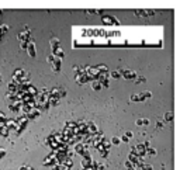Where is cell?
Segmentation results:
<instances>
[{
  "label": "cell",
  "instance_id": "cell-29",
  "mask_svg": "<svg viewBox=\"0 0 180 170\" xmlns=\"http://www.w3.org/2000/svg\"><path fill=\"white\" fill-rule=\"evenodd\" d=\"M54 169L55 170H71L69 167H66L65 165H62V163H56V165L54 166Z\"/></svg>",
  "mask_w": 180,
  "mask_h": 170
},
{
  "label": "cell",
  "instance_id": "cell-43",
  "mask_svg": "<svg viewBox=\"0 0 180 170\" xmlns=\"http://www.w3.org/2000/svg\"><path fill=\"white\" fill-rule=\"evenodd\" d=\"M131 101H139V96L138 94H132L131 96Z\"/></svg>",
  "mask_w": 180,
  "mask_h": 170
},
{
  "label": "cell",
  "instance_id": "cell-18",
  "mask_svg": "<svg viewBox=\"0 0 180 170\" xmlns=\"http://www.w3.org/2000/svg\"><path fill=\"white\" fill-rule=\"evenodd\" d=\"M49 44H51V49H56L59 46V44H61V41H59V38H56V37H52L51 41H49Z\"/></svg>",
  "mask_w": 180,
  "mask_h": 170
},
{
  "label": "cell",
  "instance_id": "cell-13",
  "mask_svg": "<svg viewBox=\"0 0 180 170\" xmlns=\"http://www.w3.org/2000/svg\"><path fill=\"white\" fill-rule=\"evenodd\" d=\"M13 76L21 80V79H24V77H28V73H27L24 69H16V72H14V75H13Z\"/></svg>",
  "mask_w": 180,
  "mask_h": 170
},
{
  "label": "cell",
  "instance_id": "cell-23",
  "mask_svg": "<svg viewBox=\"0 0 180 170\" xmlns=\"http://www.w3.org/2000/svg\"><path fill=\"white\" fill-rule=\"evenodd\" d=\"M8 31V25L7 24H0V39L3 38V35Z\"/></svg>",
  "mask_w": 180,
  "mask_h": 170
},
{
  "label": "cell",
  "instance_id": "cell-49",
  "mask_svg": "<svg viewBox=\"0 0 180 170\" xmlns=\"http://www.w3.org/2000/svg\"><path fill=\"white\" fill-rule=\"evenodd\" d=\"M142 82H145V77H138V79H137V80H135V83H142Z\"/></svg>",
  "mask_w": 180,
  "mask_h": 170
},
{
  "label": "cell",
  "instance_id": "cell-35",
  "mask_svg": "<svg viewBox=\"0 0 180 170\" xmlns=\"http://www.w3.org/2000/svg\"><path fill=\"white\" fill-rule=\"evenodd\" d=\"M65 127L71 128V129H75V128H76V122H75V121H68V122L65 124Z\"/></svg>",
  "mask_w": 180,
  "mask_h": 170
},
{
  "label": "cell",
  "instance_id": "cell-45",
  "mask_svg": "<svg viewBox=\"0 0 180 170\" xmlns=\"http://www.w3.org/2000/svg\"><path fill=\"white\" fill-rule=\"evenodd\" d=\"M6 120H7V118H6V115H4L1 111H0V122H4Z\"/></svg>",
  "mask_w": 180,
  "mask_h": 170
},
{
  "label": "cell",
  "instance_id": "cell-3",
  "mask_svg": "<svg viewBox=\"0 0 180 170\" xmlns=\"http://www.w3.org/2000/svg\"><path fill=\"white\" fill-rule=\"evenodd\" d=\"M17 37H18L20 42H23V41H25V42H30V41L32 39V38H31V32H30V28H28V27H25V30L21 31V32L17 35Z\"/></svg>",
  "mask_w": 180,
  "mask_h": 170
},
{
  "label": "cell",
  "instance_id": "cell-51",
  "mask_svg": "<svg viewBox=\"0 0 180 170\" xmlns=\"http://www.w3.org/2000/svg\"><path fill=\"white\" fill-rule=\"evenodd\" d=\"M18 170H30V166H27V165H24V166H21Z\"/></svg>",
  "mask_w": 180,
  "mask_h": 170
},
{
  "label": "cell",
  "instance_id": "cell-54",
  "mask_svg": "<svg viewBox=\"0 0 180 170\" xmlns=\"http://www.w3.org/2000/svg\"><path fill=\"white\" fill-rule=\"evenodd\" d=\"M30 170H34V169H32V167H30Z\"/></svg>",
  "mask_w": 180,
  "mask_h": 170
},
{
  "label": "cell",
  "instance_id": "cell-14",
  "mask_svg": "<svg viewBox=\"0 0 180 170\" xmlns=\"http://www.w3.org/2000/svg\"><path fill=\"white\" fill-rule=\"evenodd\" d=\"M4 125H6V128H8V129H17V121L16 120H6L4 121Z\"/></svg>",
  "mask_w": 180,
  "mask_h": 170
},
{
  "label": "cell",
  "instance_id": "cell-22",
  "mask_svg": "<svg viewBox=\"0 0 180 170\" xmlns=\"http://www.w3.org/2000/svg\"><path fill=\"white\" fill-rule=\"evenodd\" d=\"M91 89L96 90V91L101 90V89H103V87H101V83H100L98 80H93V82H91Z\"/></svg>",
  "mask_w": 180,
  "mask_h": 170
},
{
  "label": "cell",
  "instance_id": "cell-37",
  "mask_svg": "<svg viewBox=\"0 0 180 170\" xmlns=\"http://www.w3.org/2000/svg\"><path fill=\"white\" fill-rule=\"evenodd\" d=\"M108 152H110V151H107V149H103V151L100 152V156H101V158H104V159H106L107 156H108Z\"/></svg>",
  "mask_w": 180,
  "mask_h": 170
},
{
  "label": "cell",
  "instance_id": "cell-6",
  "mask_svg": "<svg viewBox=\"0 0 180 170\" xmlns=\"http://www.w3.org/2000/svg\"><path fill=\"white\" fill-rule=\"evenodd\" d=\"M145 151H146V148L144 146V143H139L137 146H134V153L137 155V156H145Z\"/></svg>",
  "mask_w": 180,
  "mask_h": 170
},
{
  "label": "cell",
  "instance_id": "cell-31",
  "mask_svg": "<svg viewBox=\"0 0 180 170\" xmlns=\"http://www.w3.org/2000/svg\"><path fill=\"white\" fill-rule=\"evenodd\" d=\"M101 145H103V148H104V149H107V151H110V148H111V142H110V141H107V139H103Z\"/></svg>",
  "mask_w": 180,
  "mask_h": 170
},
{
  "label": "cell",
  "instance_id": "cell-21",
  "mask_svg": "<svg viewBox=\"0 0 180 170\" xmlns=\"http://www.w3.org/2000/svg\"><path fill=\"white\" fill-rule=\"evenodd\" d=\"M138 96H139V101H145L146 98H151V97H152V93L144 91V93H141V94H138Z\"/></svg>",
  "mask_w": 180,
  "mask_h": 170
},
{
  "label": "cell",
  "instance_id": "cell-44",
  "mask_svg": "<svg viewBox=\"0 0 180 170\" xmlns=\"http://www.w3.org/2000/svg\"><path fill=\"white\" fill-rule=\"evenodd\" d=\"M54 59H55V56L51 54V55H49V56L47 58V62H48V63H52V62H54Z\"/></svg>",
  "mask_w": 180,
  "mask_h": 170
},
{
  "label": "cell",
  "instance_id": "cell-7",
  "mask_svg": "<svg viewBox=\"0 0 180 170\" xmlns=\"http://www.w3.org/2000/svg\"><path fill=\"white\" fill-rule=\"evenodd\" d=\"M21 104H23V101H18V100L11 101V103L8 104V108H10V111H13V112H18L20 108H21Z\"/></svg>",
  "mask_w": 180,
  "mask_h": 170
},
{
  "label": "cell",
  "instance_id": "cell-53",
  "mask_svg": "<svg viewBox=\"0 0 180 170\" xmlns=\"http://www.w3.org/2000/svg\"><path fill=\"white\" fill-rule=\"evenodd\" d=\"M144 146H145V148H151V142H149V141H146V142L144 143Z\"/></svg>",
  "mask_w": 180,
  "mask_h": 170
},
{
  "label": "cell",
  "instance_id": "cell-32",
  "mask_svg": "<svg viewBox=\"0 0 180 170\" xmlns=\"http://www.w3.org/2000/svg\"><path fill=\"white\" fill-rule=\"evenodd\" d=\"M165 121H173V111H168L165 114Z\"/></svg>",
  "mask_w": 180,
  "mask_h": 170
},
{
  "label": "cell",
  "instance_id": "cell-26",
  "mask_svg": "<svg viewBox=\"0 0 180 170\" xmlns=\"http://www.w3.org/2000/svg\"><path fill=\"white\" fill-rule=\"evenodd\" d=\"M7 91L8 93H17V86L14 85V83H8V86H7Z\"/></svg>",
  "mask_w": 180,
  "mask_h": 170
},
{
  "label": "cell",
  "instance_id": "cell-4",
  "mask_svg": "<svg viewBox=\"0 0 180 170\" xmlns=\"http://www.w3.org/2000/svg\"><path fill=\"white\" fill-rule=\"evenodd\" d=\"M56 163H59V162L56 160V158H55V152H52L51 155H48L47 158L44 159L42 165H44V166H55Z\"/></svg>",
  "mask_w": 180,
  "mask_h": 170
},
{
  "label": "cell",
  "instance_id": "cell-12",
  "mask_svg": "<svg viewBox=\"0 0 180 170\" xmlns=\"http://www.w3.org/2000/svg\"><path fill=\"white\" fill-rule=\"evenodd\" d=\"M75 80H76V83H79V85H85V83L89 82V79H87V76L85 73H79V75H76Z\"/></svg>",
  "mask_w": 180,
  "mask_h": 170
},
{
  "label": "cell",
  "instance_id": "cell-38",
  "mask_svg": "<svg viewBox=\"0 0 180 170\" xmlns=\"http://www.w3.org/2000/svg\"><path fill=\"white\" fill-rule=\"evenodd\" d=\"M65 96H66V90L62 89V87H59V98H61V97H65Z\"/></svg>",
  "mask_w": 180,
  "mask_h": 170
},
{
  "label": "cell",
  "instance_id": "cell-9",
  "mask_svg": "<svg viewBox=\"0 0 180 170\" xmlns=\"http://www.w3.org/2000/svg\"><path fill=\"white\" fill-rule=\"evenodd\" d=\"M51 65H52V72H55V73H59V72H61V65H62V59L55 58L54 62H52Z\"/></svg>",
  "mask_w": 180,
  "mask_h": 170
},
{
  "label": "cell",
  "instance_id": "cell-24",
  "mask_svg": "<svg viewBox=\"0 0 180 170\" xmlns=\"http://www.w3.org/2000/svg\"><path fill=\"white\" fill-rule=\"evenodd\" d=\"M8 134H10V129H8V128H6V125H4L3 128H0V136H3V138H7Z\"/></svg>",
  "mask_w": 180,
  "mask_h": 170
},
{
  "label": "cell",
  "instance_id": "cell-10",
  "mask_svg": "<svg viewBox=\"0 0 180 170\" xmlns=\"http://www.w3.org/2000/svg\"><path fill=\"white\" fill-rule=\"evenodd\" d=\"M39 114H41V111H39L38 108H31L30 112H28L25 117L28 118V121H30V120H37V118L39 117Z\"/></svg>",
  "mask_w": 180,
  "mask_h": 170
},
{
  "label": "cell",
  "instance_id": "cell-1",
  "mask_svg": "<svg viewBox=\"0 0 180 170\" xmlns=\"http://www.w3.org/2000/svg\"><path fill=\"white\" fill-rule=\"evenodd\" d=\"M85 75L87 76L89 80H97V76H98V70L96 66H86L85 68Z\"/></svg>",
  "mask_w": 180,
  "mask_h": 170
},
{
  "label": "cell",
  "instance_id": "cell-41",
  "mask_svg": "<svg viewBox=\"0 0 180 170\" xmlns=\"http://www.w3.org/2000/svg\"><path fill=\"white\" fill-rule=\"evenodd\" d=\"M27 46H28V42H25V41L20 42V48H21V49H27Z\"/></svg>",
  "mask_w": 180,
  "mask_h": 170
},
{
  "label": "cell",
  "instance_id": "cell-20",
  "mask_svg": "<svg viewBox=\"0 0 180 170\" xmlns=\"http://www.w3.org/2000/svg\"><path fill=\"white\" fill-rule=\"evenodd\" d=\"M48 104H49V107H55V105L59 104V98L58 97H51L49 96V98H48Z\"/></svg>",
  "mask_w": 180,
  "mask_h": 170
},
{
  "label": "cell",
  "instance_id": "cell-25",
  "mask_svg": "<svg viewBox=\"0 0 180 170\" xmlns=\"http://www.w3.org/2000/svg\"><path fill=\"white\" fill-rule=\"evenodd\" d=\"M128 160L132 163V165H135V163H137V160H138V156L134 153V152H131V153L128 155Z\"/></svg>",
  "mask_w": 180,
  "mask_h": 170
},
{
  "label": "cell",
  "instance_id": "cell-52",
  "mask_svg": "<svg viewBox=\"0 0 180 170\" xmlns=\"http://www.w3.org/2000/svg\"><path fill=\"white\" fill-rule=\"evenodd\" d=\"M137 125H138V127H141V125H144V124H142V118L137 120Z\"/></svg>",
  "mask_w": 180,
  "mask_h": 170
},
{
  "label": "cell",
  "instance_id": "cell-11",
  "mask_svg": "<svg viewBox=\"0 0 180 170\" xmlns=\"http://www.w3.org/2000/svg\"><path fill=\"white\" fill-rule=\"evenodd\" d=\"M17 125H18L20 128H23V129H25V127H27V124H28V118L25 115H21L20 118H17Z\"/></svg>",
  "mask_w": 180,
  "mask_h": 170
},
{
  "label": "cell",
  "instance_id": "cell-19",
  "mask_svg": "<svg viewBox=\"0 0 180 170\" xmlns=\"http://www.w3.org/2000/svg\"><path fill=\"white\" fill-rule=\"evenodd\" d=\"M91 156H87V158H83V160H82V167L83 169H87V167L91 165Z\"/></svg>",
  "mask_w": 180,
  "mask_h": 170
},
{
  "label": "cell",
  "instance_id": "cell-34",
  "mask_svg": "<svg viewBox=\"0 0 180 170\" xmlns=\"http://www.w3.org/2000/svg\"><path fill=\"white\" fill-rule=\"evenodd\" d=\"M73 70L76 72V75H79V73H85V68H82V66H73Z\"/></svg>",
  "mask_w": 180,
  "mask_h": 170
},
{
  "label": "cell",
  "instance_id": "cell-8",
  "mask_svg": "<svg viewBox=\"0 0 180 170\" xmlns=\"http://www.w3.org/2000/svg\"><path fill=\"white\" fill-rule=\"evenodd\" d=\"M86 132L89 134V135H94L96 132H98L97 125H96L94 122H87V125H86Z\"/></svg>",
  "mask_w": 180,
  "mask_h": 170
},
{
  "label": "cell",
  "instance_id": "cell-15",
  "mask_svg": "<svg viewBox=\"0 0 180 170\" xmlns=\"http://www.w3.org/2000/svg\"><path fill=\"white\" fill-rule=\"evenodd\" d=\"M85 149H86V145L82 142H78L76 145H75V153H79V155H82L83 152H85Z\"/></svg>",
  "mask_w": 180,
  "mask_h": 170
},
{
  "label": "cell",
  "instance_id": "cell-48",
  "mask_svg": "<svg viewBox=\"0 0 180 170\" xmlns=\"http://www.w3.org/2000/svg\"><path fill=\"white\" fill-rule=\"evenodd\" d=\"M120 141H121V142H128L129 139H128V138H127V136H125V135H122V136H121V138H120Z\"/></svg>",
  "mask_w": 180,
  "mask_h": 170
},
{
  "label": "cell",
  "instance_id": "cell-46",
  "mask_svg": "<svg viewBox=\"0 0 180 170\" xmlns=\"http://www.w3.org/2000/svg\"><path fill=\"white\" fill-rule=\"evenodd\" d=\"M156 128H159V129L163 128V122H162V121H156Z\"/></svg>",
  "mask_w": 180,
  "mask_h": 170
},
{
  "label": "cell",
  "instance_id": "cell-33",
  "mask_svg": "<svg viewBox=\"0 0 180 170\" xmlns=\"http://www.w3.org/2000/svg\"><path fill=\"white\" fill-rule=\"evenodd\" d=\"M110 142H111V145H114V146H118V145L121 143V141H120V138H118V136H114V138L111 139Z\"/></svg>",
  "mask_w": 180,
  "mask_h": 170
},
{
  "label": "cell",
  "instance_id": "cell-36",
  "mask_svg": "<svg viewBox=\"0 0 180 170\" xmlns=\"http://www.w3.org/2000/svg\"><path fill=\"white\" fill-rule=\"evenodd\" d=\"M96 68H97L98 73H100V72H108V69H107L106 65H98V66H96Z\"/></svg>",
  "mask_w": 180,
  "mask_h": 170
},
{
  "label": "cell",
  "instance_id": "cell-40",
  "mask_svg": "<svg viewBox=\"0 0 180 170\" xmlns=\"http://www.w3.org/2000/svg\"><path fill=\"white\" fill-rule=\"evenodd\" d=\"M6 155H7V151H6V149H3V148H1V149H0V159H3L4 156H6Z\"/></svg>",
  "mask_w": 180,
  "mask_h": 170
},
{
  "label": "cell",
  "instance_id": "cell-47",
  "mask_svg": "<svg viewBox=\"0 0 180 170\" xmlns=\"http://www.w3.org/2000/svg\"><path fill=\"white\" fill-rule=\"evenodd\" d=\"M125 136H127V138H128V139H131V138H132V136H134V134H132V132H131V131H128V132H125Z\"/></svg>",
  "mask_w": 180,
  "mask_h": 170
},
{
  "label": "cell",
  "instance_id": "cell-17",
  "mask_svg": "<svg viewBox=\"0 0 180 170\" xmlns=\"http://www.w3.org/2000/svg\"><path fill=\"white\" fill-rule=\"evenodd\" d=\"M25 93H27V94H30V96H34V97H35L37 94H38V89H37L35 86L30 85V86L27 87V90H25Z\"/></svg>",
  "mask_w": 180,
  "mask_h": 170
},
{
  "label": "cell",
  "instance_id": "cell-39",
  "mask_svg": "<svg viewBox=\"0 0 180 170\" xmlns=\"http://www.w3.org/2000/svg\"><path fill=\"white\" fill-rule=\"evenodd\" d=\"M100 83H101V87H108V86H110V80H108V79L100 82Z\"/></svg>",
  "mask_w": 180,
  "mask_h": 170
},
{
  "label": "cell",
  "instance_id": "cell-30",
  "mask_svg": "<svg viewBox=\"0 0 180 170\" xmlns=\"http://www.w3.org/2000/svg\"><path fill=\"white\" fill-rule=\"evenodd\" d=\"M145 155H148V156H155V155H156V151H155L153 148H146Z\"/></svg>",
  "mask_w": 180,
  "mask_h": 170
},
{
  "label": "cell",
  "instance_id": "cell-2",
  "mask_svg": "<svg viewBox=\"0 0 180 170\" xmlns=\"http://www.w3.org/2000/svg\"><path fill=\"white\" fill-rule=\"evenodd\" d=\"M118 72H120V75H121L124 79H128V80H135V79H137V72H134V70L120 69Z\"/></svg>",
  "mask_w": 180,
  "mask_h": 170
},
{
  "label": "cell",
  "instance_id": "cell-27",
  "mask_svg": "<svg viewBox=\"0 0 180 170\" xmlns=\"http://www.w3.org/2000/svg\"><path fill=\"white\" fill-rule=\"evenodd\" d=\"M108 76L111 77V79H120V77H121V75H120V72H118V70H113V72H108Z\"/></svg>",
  "mask_w": 180,
  "mask_h": 170
},
{
  "label": "cell",
  "instance_id": "cell-5",
  "mask_svg": "<svg viewBox=\"0 0 180 170\" xmlns=\"http://www.w3.org/2000/svg\"><path fill=\"white\" fill-rule=\"evenodd\" d=\"M28 52V56H31V58H35L37 56V51H35V42L34 41H30L28 42V46H27V49H25Z\"/></svg>",
  "mask_w": 180,
  "mask_h": 170
},
{
  "label": "cell",
  "instance_id": "cell-28",
  "mask_svg": "<svg viewBox=\"0 0 180 170\" xmlns=\"http://www.w3.org/2000/svg\"><path fill=\"white\" fill-rule=\"evenodd\" d=\"M62 165H65L66 167H69V169H71V167L73 166V160H72L71 158H66V159H65V160L62 162Z\"/></svg>",
  "mask_w": 180,
  "mask_h": 170
},
{
  "label": "cell",
  "instance_id": "cell-16",
  "mask_svg": "<svg viewBox=\"0 0 180 170\" xmlns=\"http://www.w3.org/2000/svg\"><path fill=\"white\" fill-rule=\"evenodd\" d=\"M103 21L106 24H120L118 20L115 18V17H111V15H104V17H103Z\"/></svg>",
  "mask_w": 180,
  "mask_h": 170
},
{
  "label": "cell",
  "instance_id": "cell-50",
  "mask_svg": "<svg viewBox=\"0 0 180 170\" xmlns=\"http://www.w3.org/2000/svg\"><path fill=\"white\" fill-rule=\"evenodd\" d=\"M142 124L144 125H149V120L148 118H142Z\"/></svg>",
  "mask_w": 180,
  "mask_h": 170
},
{
  "label": "cell",
  "instance_id": "cell-42",
  "mask_svg": "<svg viewBox=\"0 0 180 170\" xmlns=\"http://www.w3.org/2000/svg\"><path fill=\"white\" fill-rule=\"evenodd\" d=\"M141 167H142V170H152V169H153L151 165H142Z\"/></svg>",
  "mask_w": 180,
  "mask_h": 170
},
{
  "label": "cell",
  "instance_id": "cell-55",
  "mask_svg": "<svg viewBox=\"0 0 180 170\" xmlns=\"http://www.w3.org/2000/svg\"><path fill=\"white\" fill-rule=\"evenodd\" d=\"M82 170H86V169H82Z\"/></svg>",
  "mask_w": 180,
  "mask_h": 170
}]
</instances>
